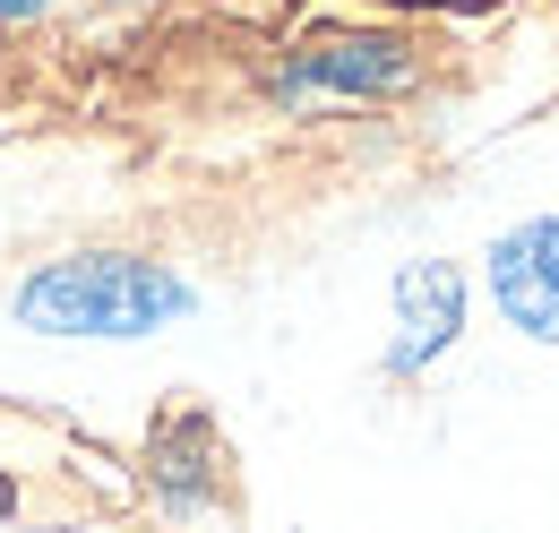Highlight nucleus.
Masks as SVG:
<instances>
[{"mask_svg":"<svg viewBox=\"0 0 559 533\" xmlns=\"http://www.w3.org/2000/svg\"><path fill=\"white\" fill-rule=\"evenodd\" d=\"M9 310L44 335H155L164 319H190V284L155 259L86 250V259H52L44 275H26Z\"/></svg>","mask_w":559,"mask_h":533,"instance_id":"1","label":"nucleus"},{"mask_svg":"<svg viewBox=\"0 0 559 533\" xmlns=\"http://www.w3.org/2000/svg\"><path fill=\"white\" fill-rule=\"evenodd\" d=\"M465 335V266L456 259H405L396 266V335H388V370L414 379L448 344Z\"/></svg>","mask_w":559,"mask_h":533,"instance_id":"2","label":"nucleus"},{"mask_svg":"<svg viewBox=\"0 0 559 533\" xmlns=\"http://www.w3.org/2000/svg\"><path fill=\"white\" fill-rule=\"evenodd\" d=\"M490 301L508 310L516 335L559 344V215H534L490 241Z\"/></svg>","mask_w":559,"mask_h":533,"instance_id":"3","label":"nucleus"},{"mask_svg":"<svg viewBox=\"0 0 559 533\" xmlns=\"http://www.w3.org/2000/svg\"><path fill=\"white\" fill-rule=\"evenodd\" d=\"M414 86V52L388 35H319L284 69V95H405Z\"/></svg>","mask_w":559,"mask_h":533,"instance_id":"4","label":"nucleus"},{"mask_svg":"<svg viewBox=\"0 0 559 533\" xmlns=\"http://www.w3.org/2000/svg\"><path fill=\"white\" fill-rule=\"evenodd\" d=\"M215 465V430L207 422H164L155 430V482H164V508H207L199 473Z\"/></svg>","mask_w":559,"mask_h":533,"instance_id":"5","label":"nucleus"},{"mask_svg":"<svg viewBox=\"0 0 559 533\" xmlns=\"http://www.w3.org/2000/svg\"><path fill=\"white\" fill-rule=\"evenodd\" d=\"M52 0H0V26H26V17H44Z\"/></svg>","mask_w":559,"mask_h":533,"instance_id":"6","label":"nucleus"},{"mask_svg":"<svg viewBox=\"0 0 559 533\" xmlns=\"http://www.w3.org/2000/svg\"><path fill=\"white\" fill-rule=\"evenodd\" d=\"M9 517H17V482L0 473V525H9Z\"/></svg>","mask_w":559,"mask_h":533,"instance_id":"7","label":"nucleus"}]
</instances>
